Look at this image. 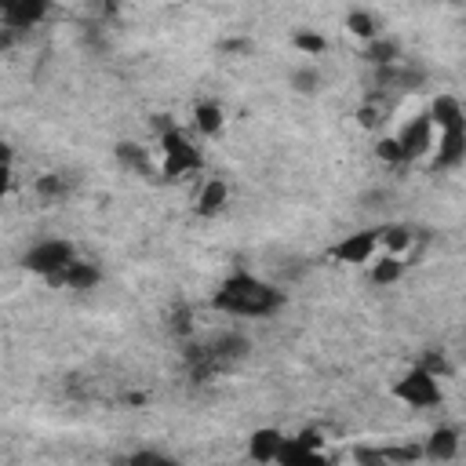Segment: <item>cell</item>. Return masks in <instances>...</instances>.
<instances>
[{"label":"cell","mask_w":466,"mask_h":466,"mask_svg":"<svg viewBox=\"0 0 466 466\" xmlns=\"http://www.w3.org/2000/svg\"><path fill=\"white\" fill-rule=\"evenodd\" d=\"M284 306H288V295L277 284L255 277L251 269H233L211 295V309L226 317H273Z\"/></svg>","instance_id":"6da1fadb"},{"label":"cell","mask_w":466,"mask_h":466,"mask_svg":"<svg viewBox=\"0 0 466 466\" xmlns=\"http://www.w3.org/2000/svg\"><path fill=\"white\" fill-rule=\"evenodd\" d=\"M157 142H160V175L171 182V178H186L193 171L204 167V157L200 149L182 135V127L167 116V113H157Z\"/></svg>","instance_id":"7a4b0ae2"},{"label":"cell","mask_w":466,"mask_h":466,"mask_svg":"<svg viewBox=\"0 0 466 466\" xmlns=\"http://www.w3.org/2000/svg\"><path fill=\"white\" fill-rule=\"evenodd\" d=\"M400 404H408V408H437L441 400H444V393H441V379L433 375V371H426L419 360L393 382V390H390Z\"/></svg>","instance_id":"3957f363"},{"label":"cell","mask_w":466,"mask_h":466,"mask_svg":"<svg viewBox=\"0 0 466 466\" xmlns=\"http://www.w3.org/2000/svg\"><path fill=\"white\" fill-rule=\"evenodd\" d=\"M73 258H76V248H73L66 237H47V240H36V244L22 255V269H29V273H36L40 280H47V277L62 273Z\"/></svg>","instance_id":"277c9868"},{"label":"cell","mask_w":466,"mask_h":466,"mask_svg":"<svg viewBox=\"0 0 466 466\" xmlns=\"http://www.w3.org/2000/svg\"><path fill=\"white\" fill-rule=\"evenodd\" d=\"M382 233H386V226L357 229V233L342 237V240L331 248V258H335V262H346V266H368V262L382 251Z\"/></svg>","instance_id":"5b68a950"},{"label":"cell","mask_w":466,"mask_h":466,"mask_svg":"<svg viewBox=\"0 0 466 466\" xmlns=\"http://www.w3.org/2000/svg\"><path fill=\"white\" fill-rule=\"evenodd\" d=\"M51 7H55L51 0H0V18H4V29H7L4 44H11L15 33L36 29L51 15Z\"/></svg>","instance_id":"8992f818"},{"label":"cell","mask_w":466,"mask_h":466,"mask_svg":"<svg viewBox=\"0 0 466 466\" xmlns=\"http://www.w3.org/2000/svg\"><path fill=\"white\" fill-rule=\"evenodd\" d=\"M397 142H400V149H404V160H408V164H411V160L430 157V153H433V146H437V127H433L430 113H415V116L397 131Z\"/></svg>","instance_id":"52a82bcc"},{"label":"cell","mask_w":466,"mask_h":466,"mask_svg":"<svg viewBox=\"0 0 466 466\" xmlns=\"http://www.w3.org/2000/svg\"><path fill=\"white\" fill-rule=\"evenodd\" d=\"M459 164H466V124L437 131V146L430 153V167L433 171H451Z\"/></svg>","instance_id":"ba28073f"},{"label":"cell","mask_w":466,"mask_h":466,"mask_svg":"<svg viewBox=\"0 0 466 466\" xmlns=\"http://www.w3.org/2000/svg\"><path fill=\"white\" fill-rule=\"evenodd\" d=\"M44 284H47V288H66V291H95V288L102 284V269H98V262L73 258L62 273L47 277Z\"/></svg>","instance_id":"9c48e42d"},{"label":"cell","mask_w":466,"mask_h":466,"mask_svg":"<svg viewBox=\"0 0 466 466\" xmlns=\"http://www.w3.org/2000/svg\"><path fill=\"white\" fill-rule=\"evenodd\" d=\"M208 342V350H211V357L229 371L233 364H240V360H248L251 357V342H248V335L244 331H215L211 339H204Z\"/></svg>","instance_id":"30bf717a"},{"label":"cell","mask_w":466,"mask_h":466,"mask_svg":"<svg viewBox=\"0 0 466 466\" xmlns=\"http://www.w3.org/2000/svg\"><path fill=\"white\" fill-rule=\"evenodd\" d=\"M113 157H116V164H120L124 171H131V175H138V178H153V175H157V171H153V157H149V149H146L142 142L124 138V142L113 146Z\"/></svg>","instance_id":"8fae6325"},{"label":"cell","mask_w":466,"mask_h":466,"mask_svg":"<svg viewBox=\"0 0 466 466\" xmlns=\"http://www.w3.org/2000/svg\"><path fill=\"white\" fill-rule=\"evenodd\" d=\"M284 437H288V433H280L277 426H262V430H255V433L248 437V459H255V462H277Z\"/></svg>","instance_id":"7c38bea8"},{"label":"cell","mask_w":466,"mask_h":466,"mask_svg":"<svg viewBox=\"0 0 466 466\" xmlns=\"http://www.w3.org/2000/svg\"><path fill=\"white\" fill-rule=\"evenodd\" d=\"M422 455H426L430 462H448V459H455V455H459V430H455V426H437V430L426 437Z\"/></svg>","instance_id":"4fadbf2b"},{"label":"cell","mask_w":466,"mask_h":466,"mask_svg":"<svg viewBox=\"0 0 466 466\" xmlns=\"http://www.w3.org/2000/svg\"><path fill=\"white\" fill-rule=\"evenodd\" d=\"M426 113H430V120H433L437 131H444V127H462V124H466V109H462V102H459L455 95H437Z\"/></svg>","instance_id":"5bb4252c"},{"label":"cell","mask_w":466,"mask_h":466,"mask_svg":"<svg viewBox=\"0 0 466 466\" xmlns=\"http://www.w3.org/2000/svg\"><path fill=\"white\" fill-rule=\"evenodd\" d=\"M226 204H229V186H226L222 178H208V182H204V189L197 193L193 211H197L200 218H215Z\"/></svg>","instance_id":"9a60e30c"},{"label":"cell","mask_w":466,"mask_h":466,"mask_svg":"<svg viewBox=\"0 0 466 466\" xmlns=\"http://www.w3.org/2000/svg\"><path fill=\"white\" fill-rule=\"evenodd\" d=\"M404 255H393V251H379V258L368 262V280L386 288V284H397L404 277Z\"/></svg>","instance_id":"2e32d148"},{"label":"cell","mask_w":466,"mask_h":466,"mask_svg":"<svg viewBox=\"0 0 466 466\" xmlns=\"http://www.w3.org/2000/svg\"><path fill=\"white\" fill-rule=\"evenodd\" d=\"M33 193H36L40 204H62L69 197V178L58 175V171H44V175H36Z\"/></svg>","instance_id":"e0dca14e"},{"label":"cell","mask_w":466,"mask_h":466,"mask_svg":"<svg viewBox=\"0 0 466 466\" xmlns=\"http://www.w3.org/2000/svg\"><path fill=\"white\" fill-rule=\"evenodd\" d=\"M404 55H400V44L393 40V36H375V40H368L364 44V62L375 69V66H393V62H400Z\"/></svg>","instance_id":"ac0fdd59"},{"label":"cell","mask_w":466,"mask_h":466,"mask_svg":"<svg viewBox=\"0 0 466 466\" xmlns=\"http://www.w3.org/2000/svg\"><path fill=\"white\" fill-rule=\"evenodd\" d=\"M222 124H226V113H222V106H218V102L204 98V102H197V106H193V127H197L204 138L218 135V131H222Z\"/></svg>","instance_id":"d6986e66"},{"label":"cell","mask_w":466,"mask_h":466,"mask_svg":"<svg viewBox=\"0 0 466 466\" xmlns=\"http://www.w3.org/2000/svg\"><path fill=\"white\" fill-rule=\"evenodd\" d=\"M415 229L408 222H386V233H382V251H393V255H408L411 244H415Z\"/></svg>","instance_id":"ffe728a7"},{"label":"cell","mask_w":466,"mask_h":466,"mask_svg":"<svg viewBox=\"0 0 466 466\" xmlns=\"http://www.w3.org/2000/svg\"><path fill=\"white\" fill-rule=\"evenodd\" d=\"M346 29H350L357 40H364V44L382 33V29H379V18H375L371 11H350V15H346Z\"/></svg>","instance_id":"44dd1931"},{"label":"cell","mask_w":466,"mask_h":466,"mask_svg":"<svg viewBox=\"0 0 466 466\" xmlns=\"http://www.w3.org/2000/svg\"><path fill=\"white\" fill-rule=\"evenodd\" d=\"M288 84H291V91H299V95H317V91L324 87V76H320V69H313V66H299V69H291Z\"/></svg>","instance_id":"7402d4cb"},{"label":"cell","mask_w":466,"mask_h":466,"mask_svg":"<svg viewBox=\"0 0 466 466\" xmlns=\"http://www.w3.org/2000/svg\"><path fill=\"white\" fill-rule=\"evenodd\" d=\"M167 331L178 339V342H186V339H193V331H197V324H193V313H189V306H175L171 309V317H167Z\"/></svg>","instance_id":"603a6c76"},{"label":"cell","mask_w":466,"mask_h":466,"mask_svg":"<svg viewBox=\"0 0 466 466\" xmlns=\"http://www.w3.org/2000/svg\"><path fill=\"white\" fill-rule=\"evenodd\" d=\"M291 47H295L299 55H313V58H320V55L328 51V40H324L320 33H313V29H299V33L291 36Z\"/></svg>","instance_id":"cb8c5ba5"},{"label":"cell","mask_w":466,"mask_h":466,"mask_svg":"<svg viewBox=\"0 0 466 466\" xmlns=\"http://www.w3.org/2000/svg\"><path fill=\"white\" fill-rule=\"evenodd\" d=\"M375 157H379L382 164H390V167H400V164H408V160H404V149H400V142H397V135H386V138H379V142H375Z\"/></svg>","instance_id":"d4e9b609"},{"label":"cell","mask_w":466,"mask_h":466,"mask_svg":"<svg viewBox=\"0 0 466 466\" xmlns=\"http://www.w3.org/2000/svg\"><path fill=\"white\" fill-rule=\"evenodd\" d=\"M419 364H422L426 371H433L437 379H448V375H451V360H448V353H444V350H437V346H430V350H422V357H419Z\"/></svg>","instance_id":"484cf974"},{"label":"cell","mask_w":466,"mask_h":466,"mask_svg":"<svg viewBox=\"0 0 466 466\" xmlns=\"http://www.w3.org/2000/svg\"><path fill=\"white\" fill-rule=\"evenodd\" d=\"M415 459H426L422 455V444H393V448H382V462H415Z\"/></svg>","instance_id":"4316f807"},{"label":"cell","mask_w":466,"mask_h":466,"mask_svg":"<svg viewBox=\"0 0 466 466\" xmlns=\"http://www.w3.org/2000/svg\"><path fill=\"white\" fill-rule=\"evenodd\" d=\"M127 462H135V466H142V462H171L164 451H135V455H127Z\"/></svg>","instance_id":"83f0119b"},{"label":"cell","mask_w":466,"mask_h":466,"mask_svg":"<svg viewBox=\"0 0 466 466\" xmlns=\"http://www.w3.org/2000/svg\"><path fill=\"white\" fill-rule=\"evenodd\" d=\"M222 47H226V51H244V47H248V44H244V40H226V44H222Z\"/></svg>","instance_id":"f1b7e54d"}]
</instances>
